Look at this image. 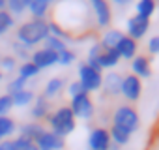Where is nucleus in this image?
Here are the masks:
<instances>
[{
	"mask_svg": "<svg viewBox=\"0 0 159 150\" xmlns=\"http://www.w3.org/2000/svg\"><path fill=\"white\" fill-rule=\"evenodd\" d=\"M84 92V88H83V85L79 83V81H71L69 85H67V94H69V98H73V96H79V94H83ZM88 94V92H86Z\"/></svg>",
	"mask_w": 159,
	"mask_h": 150,
	"instance_id": "72a5a7b5",
	"label": "nucleus"
},
{
	"mask_svg": "<svg viewBox=\"0 0 159 150\" xmlns=\"http://www.w3.org/2000/svg\"><path fill=\"white\" fill-rule=\"evenodd\" d=\"M49 36V21L47 19H28L17 28V41L26 49H32L43 43Z\"/></svg>",
	"mask_w": 159,
	"mask_h": 150,
	"instance_id": "f257e3e1",
	"label": "nucleus"
},
{
	"mask_svg": "<svg viewBox=\"0 0 159 150\" xmlns=\"http://www.w3.org/2000/svg\"><path fill=\"white\" fill-rule=\"evenodd\" d=\"M109 133H111V141H112V144H118V146L127 144L129 139H131V133L125 131V129H122V128H118V126H111Z\"/></svg>",
	"mask_w": 159,
	"mask_h": 150,
	"instance_id": "5701e85b",
	"label": "nucleus"
},
{
	"mask_svg": "<svg viewBox=\"0 0 159 150\" xmlns=\"http://www.w3.org/2000/svg\"><path fill=\"white\" fill-rule=\"evenodd\" d=\"M120 60H122V58H120V54H118L116 49H105V47H103L101 54L98 56V62H99L101 69H112L114 66L120 64Z\"/></svg>",
	"mask_w": 159,
	"mask_h": 150,
	"instance_id": "f3484780",
	"label": "nucleus"
},
{
	"mask_svg": "<svg viewBox=\"0 0 159 150\" xmlns=\"http://www.w3.org/2000/svg\"><path fill=\"white\" fill-rule=\"evenodd\" d=\"M13 26H15V17L6 10H0V36L8 34Z\"/></svg>",
	"mask_w": 159,
	"mask_h": 150,
	"instance_id": "bb28decb",
	"label": "nucleus"
},
{
	"mask_svg": "<svg viewBox=\"0 0 159 150\" xmlns=\"http://www.w3.org/2000/svg\"><path fill=\"white\" fill-rule=\"evenodd\" d=\"M75 60H77V54H75V51H71L69 47L64 49L62 53H58V66H71Z\"/></svg>",
	"mask_w": 159,
	"mask_h": 150,
	"instance_id": "c756f323",
	"label": "nucleus"
},
{
	"mask_svg": "<svg viewBox=\"0 0 159 150\" xmlns=\"http://www.w3.org/2000/svg\"><path fill=\"white\" fill-rule=\"evenodd\" d=\"M69 109H71L75 118H81V120H90L94 116V113H96L92 96L86 94V92L79 94V96H73L71 101H69Z\"/></svg>",
	"mask_w": 159,
	"mask_h": 150,
	"instance_id": "39448f33",
	"label": "nucleus"
},
{
	"mask_svg": "<svg viewBox=\"0 0 159 150\" xmlns=\"http://www.w3.org/2000/svg\"><path fill=\"white\" fill-rule=\"evenodd\" d=\"M122 36H124L122 30H118V28H107V30H103L99 43H101L105 49H114V47L118 45V41L122 40Z\"/></svg>",
	"mask_w": 159,
	"mask_h": 150,
	"instance_id": "6ab92c4d",
	"label": "nucleus"
},
{
	"mask_svg": "<svg viewBox=\"0 0 159 150\" xmlns=\"http://www.w3.org/2000/svg\"><path fill=\"white\" fill-rule=\"evenodd\" d=\"M116 51H118V54H120V58H124V60H133L139 53V41H135L133 38H129L127 34H124L122 36V40L118 41V45L114 47Z\"/></svg>",
	"mask_w": 159,
	"mask_h": 150,
	"instance_id": "ddd939ff",
	"label": "nucleus"
},
{
	"mask_svg": "<svg viewBox=\"0 0 159 150\" xmlns=\"http://www.w3.org/2000/svg\"><path fill=\"white\" fill-rule=\"evenodd\" d=\"M30 62L39 71L41 69H49V68H52V66L58 64V54L52 53V51H49V49H45V47H39V49H36L30 54Z\"/></svg>",
	"mask_w": 159,
	"mask_h": 150,
	"instance_id": "9d476101",
	"label": "nucleus"
},
{
	"mask_svg": "<svg viewBox=\"0 0 159 150\" xmlns=\"http://www.w3.org/2000/svg\"><path fill=\"white\" fill-rule=\"evenodd\" d=\"M26 83H28V81H25L23 77H19V75H15V77H13V79L10 81V83H8V87H6V90H8L6 94L13 96L15 92H19V90H25V88H26Z\"/></svg>",
	"mask_w": 159,
	"mask_h": 150,
	"instance_id": "c85d7f7f",
	"label": "nucleus"
},
{
	"mask_svg": "<svg viewBox=\"0 0 159 150\" xmlns=\"http://www.w3.org/2000/svg\"><path fill=\"white\" fill-rule=\"evenodd\" d=\"M26 8H28V0H6V12L11 13L13 17L25 13Z\"/></svg>",
	"mask_w": 159,
	"mask_h": 150,
	"instance_id": "393cba45",
	"label": "nucleus"
},
{
	"mask_svg": "<svg viewBox=\"0 0 159 150\" xmlns=\"http://www.w3.org/2000/svg\"><path fill=\"white\" fill-rule=\"evenodd\" d=\"M125 34L129 36V38H133L135 41H139V40H142L146 34H148V30H150V19H144V17H140V15H131L129 19H127V25H125Z\"/></svg>",
	"mask_w": 159,
	"mask_h": 150,
	"instance_id": "6e6552de",
	"label": "nucleus"
},
{
	"mask_svg": "<svg viewBox=\"0 0 159 150\" xmlns=\"http://www.w3.org/2000/svg\"><path fill=\"white\" fill-rule=\"evenodd\" d=\"M43 47L58 54V53H62L64 49H67V43L62 41V40H58V38H54V36H47V40L43 41Z\"/></svg>",
	"mask_w": 159,
	"mask_h": 150,
	"instance_id": "cd10ccee",
	"label": "nucleus"
},
{
	"mask_svg": "<svg viewBox=\"0 0 159 150\" xmlns=\"http://www.w3.org/2000/svg\"><path fill=\"white\" fill-rule=\"evenodd\" d=\"M118 148H120L118 144H111V148H109V150H118Z\"/></svg>",
	"mask_w": 159,
	"mask_h": 150,
	"instance_id": "58836bf2",
	"label": "nucleus"
},
{
	"mask_svg": "<svg viewBox=\"0 0 159 150\" xmlns=\"http://www.w3.org/2000/svg\"><path fill=\"white\" fill-rule=\"evenodd\" d=\"M0 10H6V0H0Z\"/></svg>",
	"mask_w": 159,
	"mask_h": 150,
	"instance_id": "4c0bfd02",
	"label": "nucleus"
},
{
	"mask_svg": "<svg viewBox=\"0 0 159 150\" xmlns=\"http://www.w3.org/2000/svg\"><path fill=\"white\" fill-rule=\"evenodd\" d=\"M47 120H49V129H51L52 133L64 137V139H66L69 133H73L75 128H77V118L73 116L69 105H62V107H58L54 113L49 115Z\"/></svg>",
	"mask_w": 159,
	"mask_h": 150,
	"instance_id": "f03ea898",
	"label": "nucleus"
},
{
	"mask_svg": "<svg viewBox=\"0 0 159 150\" xmlns=\"http://www.w3.org/2000/svg\"><path fill=\"white\" fill-rule=\"evenodd\" d=\"M155 10H157L155 0H139L137 6H135L137 15H140L144 19H152V15L155 13Z\"/></svg>",
	"mask_w": 159,
	"mask_h": 150,
	"instance_id": "4be33fe9",
	"label": "nucleus"
},
{
	"mask_svg": "<svg viewBox=\"0 0 159 150\" xmlns=\"http://www.w3.org/2000/svg\"><path fill=\"white\" fill-rule=\"evenodd\" d=\"M13 143H15V150H38L36 143H32V141H28V139H25L21 135H17L13 139Z\"/></svg>",
	"mask_w": 159,
	"mask_h": 150,
	"instance_id": "2f4dec72",
	"label": "nucleus"
},
{
	"mask_svg": "<svg viewBox=\"0 0 159 150\" xmlns=\"http://www.w3.org/2000/svg\"><path fill=\"white\" fill-rule=\"evenodd\" d=\"M0 141H2V139H0Z\"/></svg>",
	"mask_w": 159,
	"mask_h": 150,
	"instance_id": "a19ab883",
	"label": "nucleus"
},
{
	"mask_svg": "<svg viewBox=\"0 0 159 150\" xmlns=\"http://www.w3.org/2000/svg\"><path fill=\"white\" fill-rule=\"evenodd\" d=\"M17 126L15 120L8 115V116H0V139H10L15 133Z\"/></svg>",
	"mask_w": 159,
	"mask_h": 150,
	"instance_id": "b1692460",
	"label": "nucleus"
},
{
	"mask_svg": "<svg viewBox=\"0 0 159 150\" xmlns=\"http://www.w3.org/2000/svg\"><path fill=\"white\" fill-rule=\"evenodd\" d=\"M64 87H66V81H64L62 77H52V79L47 81V85H45L41 96L47 98V100H52V98H56V96L64 90Z\"/></svg>",
	"mask_w": 159,
	"mask_h": 150,
	"instance_id": "aec40b11",
	"label": "nucleus"
},
{
	"mask_svg": "<svg viewBox=\"0 0 159 150\" xmlns=\"http://www.w3.org/2000/svg\"><path fill=\"white\" fill-rule=\"evenodd\" d=\"M0 81H2V71H0Z\"/></svg>",
	"mask_w": 159,
	"mask_h": 150,
	"instance_id": "ea45409f",
	"label": "nucleus"
},
{
	"mask_svg": "<svg viewBox=\"0 0 159 150\" xmlns=\"http://www.w3.org/2000/svg\"><path fill=\"white\" fill-rule=\"evenodd\" d=\"M0 150H15L13 139H2L0 141Z\"/></svg>",
	"mask_w": 159,
	"mask_h": 150,
	"instance_id": "e433bc0d",
	"label": "nucleus"
},
{
	"mask_svg": "<svg viewBox=\"0 0 159 150\" xmlns=\"http://www.w3.org/2000/svg\"><path fill=\"white\" fill-rule=\"evenodd\" d=\"M77 81L83 85L84 92L92 94V92H98L101 88V85H103V73L98 71V69H94V68H90L86 62H81V64H79V79Z\"/></svg>",
	"mask_w": 159,
	"mask_h": 150,
	"instance_id": "20e7f679",
	"label": "nucleus"
},
{
	"mask_svg": "<svg viewBox=\"0 0 159 150\" xmlns=\"http://www.w3.org/2000/svg\"><path fill=\"white\" fill-rule=\"evenodd\" d=\"M131 71H133V75H137L140 81L152 77V64H150V58L144 56V54H137V56L131 60Z\"/></svg>",
	"mask_w": 159,
	"mask_h": 150,
	"instance_id": "4468645a",
	"label": "nucleus"
},
{
	"mask_svg": "<svg viewBox=\"0 0 159 150\" xmlns=\"http://www.w3.org/2000/svg\"><path fill=\"white\" fill-rule=\"evenodd\" d=\"M11 100H13V107H28V105H32V103H34L36 94H34V90L25 88V90L15 92V94L11 96Z\"/></svg>",
	"mask_w": 159,
	"mask_h": 150,
	"instance_id": "412c9836",
	"label": "nucleus"
},
{
	"mask_svg": "<svg viewBox=\"0 0 159 150\" xmlns=\"http://www.w3.org/2000/svg\"><path fill=\"white\" fill-rule=\"evenodd\" d=\"M148 53L150 54H159V36H152L148 40Z\"/></svg>",
	"mask_w": 159,
	"mask_h": 150,
	"instance_id": "c9c22d12",
	"label": "nucleus"
},
{
	"mask_svg": "<svg viewBox=\"0 0 159 150\" xmlns=\"http://www.w3.org/2000/svg\"><path fill=\"white\" fill-rule=\"evenodd\" d=\"M13 109V100L10 94L0 96V116H8V113Z\"/></svg>",
	"mask_w": 159,
	"mask_h": 150,
	"instance_id": "7c9ffc66",
	"label": "nucleus"
},
{
	"mask_svg": "<svg viewBox=\"0 0 159 150\" xmlns=\"http://www.w3.org/2000/svg\"><path fill=\"white\" fill-rule=\"evenodd\" d=\"M30 115H32V118L36 122L38 120H43V118H49V115H51V103H49V100L43 98V96H36V100L32 103Z\"/></svg>",
	"mask_w": 159,
	"mask_h": 150,
	"instance_id": "2eb2a0df",
	"label": "nucleus"
},
{
	"mask_svg": "<svg viewBox=\"0 0 159 150\" xmlns=\"http://www.w3.org/2000/svg\"><path fill=\"white\" fill-rule=\"evenodd\" d=\"M90 8H92V13H94V19H96V25L99 28H109L111 23H112V10H111V4L105 2V0H90Z\"/></svg>",
	"mask_w": 159,
	"mask_h": 150,
	"instance_id": "0eeeda50",
	"label": "nucleus"
},
{
	"mask_svg": "<svg viewBox=\"0 0 159 150\" xmlns=\"http://www.w3.org/2000/svg\"><path fill=\"white\" fill-rule=\"evenodd\" d=\"M112 126H118V128L133 133L140 126V116L133 105H118L112 113Z\"/></svg>",
	"mask_w": 159,
	"mask_h": 150,
	"instance_id": "7ed1b4c3",
	"label": "nucleus"
},
{
	"mask_svg": "<svg viewBox=\"0 0 159 150\" xmlns=\"http://www.w3.org/2000/svg\"><path fill=\"white\" fill-rule=\"evenodd\" d=\"M15 66H17L15 56H2L0 58V71H13Z\"/></svg>",
	"mask_w": 159,
	"mask_h": 150,
	"instance_id": "473e14b6",
	"label": "nucleus"
},
{
	"mask_svg": "<svg viewBox=\"0 0 159 150\" xmlns=\"http://www.w3.org/2000/svg\"><path fill=\"white\" fill-rule=\"evenodd\" d=\"M120 96H124V98H125L127 101H131V103L139 101V100H140V96H142V81L137 77V75H133V73L124 75V79H122V92H120Z\"/></svg>",
	"mask_w": 159,
	"mask_h": 150,
	"instance_id": "423d86ee",
	"label": "nucleus"
},
{
	"mask_svg": "<svg viewBox=\"0 0 159 150\" xmlns=\"http://www.w3.org/2000/svg\"><path fill=\"white\" fill-rule=\"evenodd\" d=\"M38 150H62L66 146V139L52 133L51 129H45L38 139H36Z\"/></svg>",
	"mask_w": 159,
	"mask_h": 150,
	"instance_id": "9b49d317",
	"label": "nucleus"
},
{
	"mask_svg": "<svg viewBox=\"0 0 159 150\" xmlns=\"http://www.w3.org/2000/svg\"><path fill=\"white\" fill-rule=\"evenodd\" d=\"M38 75H39V69H38L30 60H26V62H23V64L19 66V77H23L25 81H30V79L38 77Z\"/></svg>",
	"mask_w": 159,
	"mask_h": 150,
	"instance_id": "a878e982",
	"label": "nucleus"
},
{
	"mask_svg": "<svg viewBox=\"0 0 159 150\" xmlns=\"http://www.w3.org/2000/svg\"><path fill=\"white\" fill-rule=\"evenodd\" d=\"M13 53H15V56H19V58H25V62H26V60H30L28 49H26L25 45H21L19 41H15V43H13Z\"/></svg>",
	"mask_w": 159,
	"mask_h": 150,
	"instance_id": "f704fd0d",
	"label": "nucleus"
},
{
	"mask_svg": "<svg viewBox=\"0 0 159 150\" xmlns=\"http://www.w3.org/2000/svg\"><path fill=\"white\" fill-rule=\"evenodd\" d=\"M32 15V19H45L49 10H51V2L49 0H28V8H26Z\"/></svg>",
	"mask_w": 159,
	"mask_h": 150,
	"instance_id": "a211bd4d",
	"label": "nucleus"
},
{
	"mask_svg": "<svg viewBox=\"0 0 159 150\" xmlns=\"http://www.w3.org/2000/svg\"><path fill=\"white\" fill-rule=\"evenodd\" d=\"M112 144L111 141V133L107 128L98 126L88 133V148L90 150H109Z\"/></svg>",
	"mask_w": 159,
	"mask_h": 150,
	"instance_id": "1a4fd4ad",
	"label": "nucleus"
},
{
	"mask_svg": "<svg viewBox=\"0 0 159 150\" xmlns=\"http://www.w3.org/2000/svg\"><path fill=\"white\" fill-rule=\"evenodd\" d=\"M43 131H45V126H43L41 122L32 120V122H26V124H23V126H21L19 135H21V137H25V139H28V141H32V143H36V139H38Z\"/></svg>",
	"mask_w": 159,
	"mask_h": 150,
	"instance_id": "dca6fc26",
	"label": "nucleus"
},
{
	"mask_svg": "<svg viewBox=\"0 0 159 150\" xmlns=\"http://www.w3.org/2000/svg\"><path fill=\"white\" fill-rule=\"evenodd\" d=\"M122 79H124V75H120L118 71H107V75H103V85H101V88L105 90L107 96L116 98L122 92Z\"/></svg>",
	"mask_w": 159,
	"mask_h": 150,
	"instance_id": "f8f14e48",
	"label": "nucleus"
}]
</instances>
